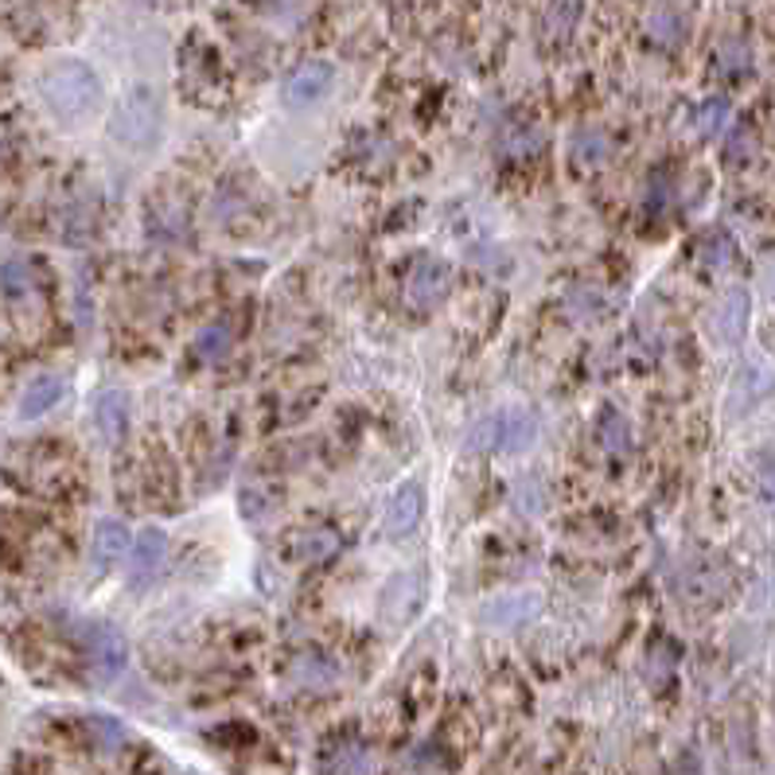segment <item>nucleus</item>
Masks as SVG:
<instances>
[{"label": "nucleus", "mask_w": 775, "mask_h": 775, "mask_svg": "<svg viewBox=\"0 0 775 775\" xmlns=\"http://www.w3.org/2000/svg\"><path fill=\"white\" fill-rule=\"evenodd\" d=\"M331 79H336V71H331L328 63H304L301 71L285 82L289 106H308V102L324 98L331 90Z\"/></svg>", "instance_id": "10"}, {"label": "nucleus", "mask_w": 775, "mask_h": 775, "mask_svg": "<svg viewBox=\"0 0 775 775\" xmlns=\"http://www.w3.org/2000/svg\"><path fill=\"white\" fill-rule=\"evenodd\" d=\"M196 348H199V359H207V363H211V359H223L226 348H231V331H226L223 324H211V328L199 331Z\"/></svg>", "instance_id": "18"}, {"label": "nucleus", "mask_w": 775, "mask_h": 775, "mask_svg": "<svg viewBox=\"0 0 775 775\" xmlns=\"http://www.w3.org/2000/svg\"><path fill=\"white\" fill-rule=\"evenodd\" d=\"M82 647H86L90 674L98 682H114L129 662V647L121 639V632L109 624H86L82 627Z\"/></svg>", "instance_id": "4"}, {"label": "nucleus", "mask_w": 775, "mask_h": 775, "mask_svg": "<svg viewBox=\"0 0 775 775\" xmlns=\"http://www.w3.org/2000/svg\"><path fill=\"white\" fill-rule=\"evenodd\" d=\"M760 375H752V371H744V375H740V383H737V390H732V418H740V413H749L752 406H756V390H760Z\"/></svg>", "instance_id": "19"}, {"label": "nucleus", "mask_w": 775, "mask_h": 775, "mask_svg": "<svg viewBox=\"0 0 775 775\" xmlns=\"http://www.w3.org/2000/svg\"><path fill=\"white\" fill-rule=\"evenodd\" d=\"M725 117H729V102L725 98H713L709 106L702 109V133H717V129H721V121Z\"/></svg>", "instance_id": "23"}, {"label": "nucleus", "mask_w": 775, "mask_h": 775, "mask_svg": "<svg viewBox=\"0 0 775 775\" xmlns=\"http://www.w3.org/2000/svg\"><path fill=\"white\" fill-rule=\"evenodd\" d=\"M749 316H752L749 293H744V289H729V293L721 296V304H717L713 331H717V339H721V343L737 348L740 339H744V331H749Z\"/></svg>", "instance_id": "8"}, {"label": "nucleus", "mask_w": 775, "mask_h": 775, "mask_svg": "<svg viewBox=\"0 0 775 775\" xmlns=\"http://www.w3.org/2000/svg\"><path fill=\"white\" fill-rule=\"evenodd\" d=\"M39 94H44L47 109H51L63 126H82V121H90L102 106L98 74L90 71L86 63H74V59L47 67L44 79H39Z\"/></svg>", "instance_id": "1"}, {"label": "nucleus", "mask_w": 775, "mask_h": 775, "mask_svg": "<svg viewBox=\"0 0 775 775\" xmlns=\"http://www.w3.org/2000/svg\"><path fill=\"white\" fill-rule=\"evenodd\" d=\"M650 32H655V44H667V47H674L678 44V32H682V24H678L670 12H659L655 16V24H650Z\"/></svg>", "instance_id": "22"}, {"label": "nucleus", "mask_w": 775, "mask_h": 775, "mask_svg": "<svg viewBox=\"0 0 775 775\" xmlns=\"http://www.w3.org/2000/svg\"><path fill=\"white\" fill-rule=\"evenodd\" d=\"M0 285H4V296L20 301V296L32 293V266L24 258H9L4 269H0Z\"/></svg>", "instance_id": "16"}, {"label": "nucleus", "mask_w": 775, "mask_h": 775, "mask_svg": "<svg viewBox=\"0 0 775 775\" xmlns=\"http://www.w3.org/2000/svg\"><path fill=\"white\" fill-rule=\"evenodd\" d=\"M421 515H425V488H421L418 480L401 483V488L394 491L390 507H386V530H390L394 538L410 535L413 526L421 522Z\"/></svg>", "instance_id": "9"}, {"label": "nucleus", "mask_w": 775, "mask_h": 775, "mask_svg": "<svg viewBox=\"0 0 775 775\" xmlns=\"http://www.w3.org/2000/svg\"><path fill=\"white\" fill-rule=\"evenodd\" d=\"M538 437V421L530 410H495L468 428L472 453H522Z\"/></svg>", "instance_id": "2"}, {"label": "nucleus", "mask_w": 775, "mask_h": 775, "mask_svg": "<svg viewBox=\"0 0 775 775\" xmlns=\"http://www.w3.org/2000/svg\"><path fill=\"white\" fill-rule=\"evenodd\" d=\"M538 608L542 604H538L535 597H507V600H500V604L483 608V620L495 627H518L522 620H530Z\"/></svg>", "instance_id": "14"}, {"label": "nucleus", "mask_w": 775, "mask_h": 775, "mask_svg": "<svg viewBox=\"0 0 775 775\" xmlns=\"http://www.w3.org/2000/svg\"><path fill=\"white\" fill-rule=\"evenodd\" d=\"M129 421H133V406H129L126 390H102L94 398V428L109 448H117L129 437Z\"/></svg>", "instance_id": "6"}, {"label": "nucleus", "mask_w": 775, "mask_h": 775, "mask_svg": "<svg viewBox=\"0 0 775 775\" xmlns=\"http://www.w3.org/2000/svg\"><path fill=\"white\" fill-rule=\"evenodd\" d=\"M126 550H129V526L121 518H102L94 526V542H90V569L102 577V573H109L121 562Z\"/></svg>", "instance_id": "7"}, {"label": "nucleus", "mask_w": 775, "mask_h": 775, "mask_svg": "<svg viewBox=\"0 0 775 775\" xmlns=\"http://www.w3.org/2000/svg\"><path fill=\"white\" fill-rule=\"evenodd\" d=\"M705 261H709V266H729L732 261V238L729 234H713V238L705 242Z\"/></svg>", "instance_id": "21"}, {"label": "nucleus", "mask_w": 775, "mask_h": 775, "mask_svg": "<svg viewBox=\"0 0 775 775\" xmlns=\"http://www.w3.org/2000/svg\"><path fill=\"white\" fill-rule=\"evenodd\" d=\"M600 441H604V448L612 456H624L627 448H632V428H627V418L620 410H604V418H600Z\"/></svg>", "instance_id": "15"}, {"label": "nucleus", "mask_w": 775, "mask_h": 775, "mask_svg": "<svg viewBox=\"0 0 775 775\" xmlns=\"http://www.w3.org/2000/svg\"><path fill=\"white\" fill-rule=\"evenodd\" d=\"M164 553H168V535L161 526H144L141 535L133 538V550H129V585L149 588L152 577L161 573Z\"/></svg>", "instance_id": "5"}, {"label": "nucleus", "mask_w": 775, "mask_h": 775, "mask_svg": "<svg viewBox=\"0 0 775 775\" xmlns=\"http://www.w3.org/2000/svg\"><path fill=\"white\" fill-rule=\"evenodd\" d=\"M725 149H729L732 164H744V161H740V152H752V149H756V141H752L749 129H737V133L729 137V144H725Z\"/></svg>", "instance_id": "24"}, {"label": "nucleus", "mask_w": 775, "mask_h": 775, "mask_svg": "<svg viewBox=\"0 0 775 775\" xmlns=\"http://www.w3.org/2000/svg\"><path fill=\"white\" fill-rule=\"evenodd\" d=\"M339 550V538L331 530H308L301 542V557L304 562H328L331 553Z\"/></svg>", "instance_id": "17"}, {"label": "nucleus", "mask_w": 775, "mask_h": 775, "mask_svg": "<svg viewBox=\"0 0 775 775\" xmlns=\"http://www.w3.org/2000/svg\"><path fill=\"white\" fill-rule=\"evenodd\" d=\"M59 398H63V378H55V375L36 378V383L24 390V398H20V418L24 421L44 418L47 410H55V401Z\"/></svg>", "instance_id": "13"}, {"label": "nucleus", "mask_w": 775, "mask_h": 775, "mask_svg": "<svg viewBox=\"0 0 775 775\" xmlns=\"http://www.w3.org/2000/svg\"><path fill=\"white\" fill-rule=\"evenodd\" d=\"M421 597H425V577H421V573H401V577H394L390 585H386L383 615L390 612L394 604H401L398 608V620H394V624H406V620H410V615L421 608Z\"/></svg>", "instance_id": "11"}, {"label": "nucleus", "mask_w": 775, "mask_h": 775, "mask_svg": "<svg viewBox=\"0 0 775 775\" xmlns=\"http://www.w3.org/2000/svg\"><path fill=\"white\" fill-rule=\"evenodd\" d=\"M90 732L98 740V749H121L126 744V729L114 717H90Z\"/></svg>", "instance_id": "20"}, {"label": "nucleus", "mask_w": 775, "mask_h": 775, "mask_svg": "<svg viewBox=\"0 0 775 775\" xmlns=\"http://www.w3.org/2000/svg\"><path fill=\"white\" fill-rule=\"evenodd\" d=\"M109 129L129 149H149L161 137V98H156V90L152 86L126 90V98L117 102L114 117H109Z\"/></svg>", "instance_id": "3"}, {"label": "nucleus", "mask_w": 775, "mask_h": 775, "mask_svg": "<svg viewBox=\"0 0 775 775\" xmlns=\"http://www.w3.org/2000/svg\"><path fill=\"white\" fill-rule=\"evenodd\" d=\"M445 289H448V269L441 261H425L410 281V301L418 308H433L445 296Z\"/></svg>", "instance_id": "12"}]
</instances>
